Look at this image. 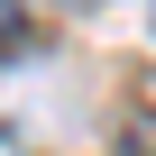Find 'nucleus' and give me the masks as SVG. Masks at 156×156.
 Masks as SVG:
<instances>
[{"instance_id": "f257e3e1", "label": "nucleus", "mask_w": 156, "mask_h": 156, "mask_svg": "<svg viewBox=\"0 0 156 156\" xmlns=\"http://www.w3.org/2000/svg\"><path fill=\"white\" fill-rule=\"evenodd\" d=\"M129 156H156V101H138V119H129Z\"/></svg>"}, {"instance_id": "f03ea898", "label": "nucleus", "mask_w": 156, "mask_h": 156, "mask_svg": "<svg viewBox=\"0 0 156 156\" xmlns=\"http://www.w3.org/2000/svg\"><path fill=\"white\" fill-rule=\"evenodd\" d=\"M28 46V19H19V0H0V55H19Z\"/></svg>"}, {"instance_id": "7ed1b4c3", "label": "nucleus", "mask_w": 156, "mask_h": 156, "mask_svg": "<svg viewBox=\"0 0 156 156\" xmlns=\"http://www.w3.org/2000/svg\"><path fill=\"white\" fill-rule=\"evenodd\" d=\"M73 9H92V0H73Z\"/></svg>"}]
</instances>
